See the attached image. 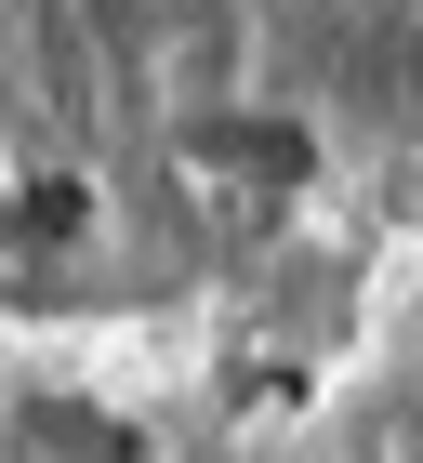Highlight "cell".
<instances>
[{
	"mask_svg": "<svg viewBox=\"0 0 423 463\" xmlns=\"http://www.w3.org/2000/svg\"><path fill=\"white\" fill-rule=\"evenodd\" d=\"M173 159H185V173H212V185H251V199H291V185H317V133H305V119L225 107V93L173 119Z\"/></svg>",
	"mask_w": 423,
	"mask_h": 463,
	"instance_id": "6da1fadb",
	"label": "cell"
},
{
	"mask_svg": "<svg viewBox=\"0 0 423 463\" xmlns=\"http://www.w3.org/2000/svg\"><path fill=\"white\" fill-rule=\"evenodd\" d=\"M14 225H27V239H80V225H93V185H67V173L27 185V213H14Z\"/></svg>",
	"mask_w": 423,
	"mask_h": 463,
	"instance_id": "7a4b0ae2",
	"label": "cell"
},
{
	"mask_svg": "<svg viewBox=\"0 0 423 463\" xmlns=\"http://www.w3.org/2000/svg\"><path fill=\"white\" fill-rule=\"evenodd\" d=\"M0 225H14V199H0Z\"/></svg>",
	"mask_w": 423,
	"mask_h": 463,
	"instance_id": "3957f363",
	"label": "cell"
}]
</instances>
